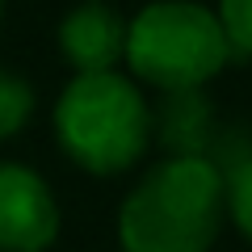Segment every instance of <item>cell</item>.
I'll return each mask as SVG.
<instances>
[{
    "mask_svg": "<svg viewBox=\"0 0 252 252\" xmlns=\"http://www.w3.org/2000/svg\"><path fill=\"white\" fill-rule=\"evenodd\" d=\"M227 223V181L206 156H164L118 206L122 252H210Z\"/></svg>",
    "mask_w": 252,
    "mask_h": 252,
    "instance_id": "cell-1",
    "label": "cell"
},
{
    "mask_svg": "<svg viewBox=\"0 0 252 252\" xmlns=\"http://www.w3.org/2000/svg\"><path fill=\"white\" fill-rule=\"evenodd\" d=\"M55 143L89 177L130 172L152 147V101L118 72H76L55 101Z\"/></svg>",
    "mask_w": 252,
    "mask_h": 252,
    "instance_id": "cell-2",
    "label": "cell"
},
{
    "mask_svg": "<svg viewBox=\"0 0 252 252\" xmlns=\"http://www.w3.org/2000/svg\"><path fill=\"white\" fill-rule=\"evenodd\" d=\"M231 59L235 51L219 13L198 0H152L126 17L122 63L139 84L160 93L206 89Z\"/></svg>",
    "mask_w": 252,
    "mask_h": 252,
    "instance_id": "cell-3",
    "label": "cell"
},
{
    "mask_svg": "<svg viewBox=\"0 0 252 252\" xmlns=\"http://www.w3.org/2000/svg\"><path fill=\"white\" fill-rule=\"evenodd\" d=\"M59 240V202L42 172L0 160V252H46Z\"/></svg>",
    "mask_w": 252,
    "mask_h": 252,
    "instance_id": "cell-4",
    "label": "cell"
},
{
    "mask_svg": "<svg viewBox=\"0 0 252 252\" xmlns=\"http://www.w3.org/2000/svg\"><path fill=\"white\" fill-rule=\"evenodd\" d=\"M55 42L72 72H114L126 46V17L105 0H84L63 13Z\"/></svg>",
    "mask_w": 252,
    "mask_h": 252,
    "instance_id": "cell-5",
    "label": "cell"
},
{
    "mask_svg": "<svg viewBox=\"0 0 252 252\" xmlns=\"http://www.w3.org/2000/svg\"><path fill=\"white\" fill-rule=\"evenodd\" d=\"M215 101L202 89L160 93V105H152V143H160L168 156L215 160Z\"/></svg>",
    "mask_w": 252,
    "mask_h": 252,
    "instance_id": "cell-6",
    "label": "cell"
},
{
    "mask_svg": "<svg viewBox=\"0 0 252 252\" xmlns=\"http://www.w3.org/2000/svg\"><path fill=\"white\" fill-rule=\"evenodd\" d=\"M34 114V84L26 76L0 67V143L13 139Z\"/></svg>",
    "mask_w": 252,
    "mask_h": 252,
    "instance_id": "cell-7",
    "label": "cell"
},
{
    "mask_svg": "<svg viewBox=\"0 0 252 252\" xmlns=\"http://www.w3.org/2000/svg\"><path fill=\"white\" fill-rule=\"evenodd\" d=\"M227 181V219L240 227V235L252 244V156L235 160L223 172Z\"/></svg>",
    "mask_w": 252,
    "mask_h": 252,
    "instance_id": "cell-8",
    "label": "cell"
},
{
    "mask_svg": "<svg viewBox=\"0 0 252 252\" xmlns=\"http://www.w3.org/2000/svg\"><path fill=\"white\" fill-rule=\"evenodd\" d=\"M219 21L227 30V42L235 55L252 59V0H219Z\"/></svg>",
    "mask_w": 252,
    "mask_h": 252,
    "instance_id": "cell-9",
    "label": "cell"
},
{
    "mask_svg": "<svg viewBox=\"0 0 252 252\" xmlns=\"http://www.w3.org/2000/svg\"><path fill=\"white\" fill-rule=\"evenodd\" d=\"M0 17H4V0H0Z\"/></svg>",
    "mask_w": 252,
    "mask_h": 252,
    "instance_id": "cell-10",
    "label": "cell"
}]
</instances>
